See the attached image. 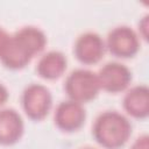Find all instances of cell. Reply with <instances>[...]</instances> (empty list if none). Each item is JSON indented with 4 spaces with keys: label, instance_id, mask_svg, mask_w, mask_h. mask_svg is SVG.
Returning a JSON list of instances; mask_svg holds the SVG:
<instances>
[{
    "label": "cell",
    "instance_id": "1",
    "mask_svg": "<svg viewBox=\"0 0 149 149\" xmlns=\"http://www.w3.org/2000/svg\"><path fill=\"white\" fill-rule=\"evenodd\" d=\"M92 134L102 148L120 149L132 135V125L123 114L116 111H105L95 119Z\"/></svg>",
    "mask_w": 149,
    "mask_h": 149
},
{
    "label": "cell",
    "instance_id": "2",
    "mask_svg": "<svg viewBox=\"0 0 149 149\" xmlns=\"http://www.w3.org/2000/svg\"><path fill=\"white\" fill-rule=\"evenodd\" d=\"M64 90L70 100L85 104L98 95L100 84L95 72L87 69H77L66 77Z\"/></svg>",
    "mask_w": 149,
    "mask_h": 149
},
{
    "label": "cell",
    "instance_id": "3",
    "mask_svg": "<svg viewBox=\"0 0 149 149\" xmlns=\"http://www.w3.org/2000/svg\"><path fill=\"white\" fill-rule=\"evenodd\" d=\"M21 102L27 116L40 121L49 114L52 107V95L47 86L33 83L23 90Z\"/></svg>",
    "mask_w": 149,
    "mask_h": 149
},
{
    "label": "cell",
    "instance_id": "4",
    "mask_svg": "<svg viewBox=\"0 0 149 149\" xmlns=\"http://www.w3.org/2000/svg\"><path fill=\"white\" fill-rule=\"evenodd\" d=\"M106 50L119 58L134 57L140 49V37L134 29L128 26L113 28L105 41Z\"/></svg>",
    "mask_w": 149,
    "mask_h": 149
},
{
    "label": "cell",
    "instance_id": "5",
    "mask_svg": "<svg viewBox=\"0 0 149 149\" xmlns=\"http://www.w3.org/2000/svg\"><path fill=\"white\" fill-rule=\"evenodd\" d=\"M100 90L109 93H119L125 91L132 81L130 70L122 63H106L97 73Z\"/></svg>",
    "mask_w": 149,
    "mask_h": 149
},
{
    "label": "cell",
    "instance_id": "6",
    "mask_svg": "<svg viewBox=\"0 0 149 149\" xmlns=\"http://www.w3.org/2000/svg\"><path fill=\"white\" fill-rule=\"evenodd\" d=\"M106 51V44L102 37L93 31L81 34L74 42L73 52L76 58L86 65L97 64L101 61Z\"/></svg>",
    "mask_w": 149,
    "mask_h": 149
},
{
    "label": "cell",
    "instance_id": "7",
    "mask_svg": "<svg viewBox=\"0 0 149 149\" xmlns=\"http://www.w3.org/2000/svg\"><path fill=\"white\" fill-rule=\"evenodd\" d=\"M54 120L55 125L61 130L72 133L84 126L86 120V111L83 104L69 99L57 105Z\"/></svg>",
    "mask_w": 149,
    "mask_h": 149
},
{
    "label": "cell",
    "instance_id": "8",
    "mask_svg": "<svg viewBox=\"0 0 149 149\" xmlns=\"http://www.w3.org/2000/svg\"><path fill=\"white\" fill-rule=\"evenodd\" d=\"M33 57V52L17 38L15 34L10 35L8 42L0 51L1 63L10 70H20L24 68Z\"/></svg>",
    "mask_w": 149,
    "mask_h": 149
},
{
    "label": "cell",
    "instance_id": "9",
    "mask_svg": "<svg viewBox=\"0 0 149 149\" xmlns=\"http://www.w3.org/2000/svg\"><path fill=\"white\" fill-rule=\"evenodd\" d=\"M24 122L22 116L13 108L0 109V144L12 146L22 137Z\"/></svg>",
    "mask_w": 149,
    "mask_h": 149
},
{
    "label": "cell",
    "instance_id": "10",
    "mask_svg": "<svg viewBox=\"0 0 149 149\" xmlns=\"http://www.w3.org/2000/svg\"><path fill=\"white\" fill-rule=\"evenodd\" d=\"M123 108L135 119H146L149 115V88L147 85H136L129 88L122 101Z\"/></svg>",
    "mask_w": 149,
    "mask_h": 149
},
{
    "label": "cell",
    "instance_id": "11",
    "mask_svg": "<svg viewBox=\"0 0 149 149\" xmlns=\"http://www.w3.org/2000/svg\"><path fill=\"white\" fill-rule=\"evenodd\" d=\"M66 66L68 61L65 55L61 51L51 50L38 59L36 71L41 78L47 80H55L63 76Z\"/></svg>",
    "mask_w": 149,
    "mask_h": 149
},
{
    "label": "cell",
    "instance_id": "12",
    "mask_svg": "<svg viewBox=\"0 0 149 149\" xmlns=\"http://www.w3.org/2000/svg\"><path fill=\"white\" fill-rule=\"evenodd\" d=\"M130 149H149V136L147 134L140 135L133 142Z\"/></svg>",
    "mask_w": 149,
    "mask_h": 149
},
{
    "label": "cell",
    "instance_id": "13",
    "mask_svg": "<svg viewBox=\"0 0 149 149\" xmlns=\"http://www.w3.org/2000/svg\"><path fill=\"white\" fill-rule=\"evenodd\" d=\"M139 28H140V33L142 37L144 40H148V15H146L141 20V22L139 23Z\"/></svg>",
    "mask_w": 149,
    "mask_h": 149
},
{
    "label": "cell",
    "instance_id": "14",
    "mask_svg": "<svg viewBox=\"0 0 149 149\" xmlns=\"http://www.w3.org/2000/svg\"><path fill=\"white\" fill-rule=\"evenodd\" d=\"M8 98H9V93H8L7 87L3 84L0 83V107L6 104V101L8 100Z\"/></svg>",
    "mask_w": 149,
    "mask_h": 149
},
{
    "label": "cell",
    "instance_id": "15",
    "mask_svg": "<svg viewBox=\"0 0 149 149\" xmlns=\"http://www.w3.org/2000/svg\"><path fill=\"white\" fill-rule=\"evenodd\" d=\"M9 37H10V35H9L5 29L0 28V51L3 49V47H5L6 43L8 42Z\"/></svg>",
    "mask_w": 149,
    "mask_h": 149
},
{
    "label": "cell",
    "instance_id": "16",
    "mask_svg": "<svg viewBox=\"0 0 149 149\" xmlns=\"http://www.w3.org/2000/svg\"><path fill=\"white\" fill-rule=\"evenodd\" d=\"M80 149H94V148H91V147H86V148H80Z\"/></svg>",
    "mask_w": 149,
    "mask_h": 149
}]
</instances>
